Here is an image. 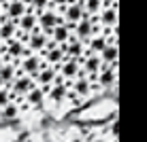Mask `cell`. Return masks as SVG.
Returning a JSON list of instances; mask_svg holds the SVG:
<instances>
[{"label":"cell","instance_id":"cell-1","mask_svg":"<svg viewBox=\"0 0 147 142\" xmlns=\"http://www.w3.org/2000/svg\"><path fill=\"white\" fill-rule=\"evenodd\" d=\"M32 87H34V79H32V77L17 74V77L11 81V85L7 87V89H9V95H11V102H15V100H19V98H24V95H26Z\"/></svg>","mask_w":147,"mask_h":142},{"label":"cell","instance_id":"cell-2","mask_svg":"<svg viewBox=\"0 0 147 142\" xmlns=\"http://www.w3.org/2000/svg\"><path fill=\"white\" fill-rule=\"evenodd\" d=\"M45 66H49L47 62H45L43 57H38L36 53H30L26 55V57L19 62V68H17V74H26V77H36V72L40 68H45Z\"/></svg>","mask_w":147,"mask_h":142},{"label":"cell","instance_id":"cell-3","mask_svg":"<svg viewBox=\"0 0 147 142\" xmlns=\"http://www.w3.org/2000/svg\"><path fill=\"white\" fill-rule=\"evenodd\" d=\"M96 19H98V26L102 30H113L119 26V7H107L102 9L98 15H96Z\"/></svg>","mask_w":147,"mask_h":142},{"label":"cell","instance_id":"cell-4","mask_svg":"<svg viewBox=\"0 0 147 142\" xmlns=\"http://www.w3.org/2000/svg\"><path fill=\"white\" fill-rule=\"evenodd\" d=\"M53 68H55V72H58L60 77L66 81V83H70V81L79 74V64H77V59L66 57V55H64V59H62L60 64H55Z\"/></svg>","mask_w":147,"mask_h":142},{"label":"cell","instance_id":"cell-5","mask_svg":"<svg viewBox=\"0 0 147 142\" xmlns=\"http://www.w3.org/2000/svg\"><path fill=\"white\" fill-rule=\"evenodd\" d=\"M96 85H98L100 89L115 87V85H117V68H111V66L102 64V66H100L98 77H96Z\"/></svg>","mask_w":147,"mask_h":142},{"label":"cell","instance_id":"cell-6","mask_svg":"<svg viewBox=\"0 0 147 142\" xmlns=\"http://www.w3.org/2000/svg\"><path fill=\"white\" fill-rule=\"evenodd\" d=\"M26 11H28V7L22 2V0H9V2L2 7V13L7 15V19H11V21H15V23H17V19L22 17Z\"/></svg>","mask_w":147,"mask_h":142},{"label":"cell","instance_id":"cell-7","mask_svg":"<svg viewBox=\"0 0 147 142\" xmlns=\"http://www.w3.org/2000/svg\"><path fill=\"white\" fill-rule=\"evenodd\" d=\"M100 62L111 66V68H119V47L117 45H107L102 51L98 53Z\"/></svg>","mask_w":147,"mask_h":142},{"label":"cell","instance_id":"cell-8","mask_svg":"<svg viewBox=\"0 0 147 142\" xmlns=\"http://www.w3.org/2000/svg\"><path fill=\"white\" fill-rule=\"evenodd\" d=\"M66 95H68V83H62V85H51L49 91L45 93V98L49 100L51 104H64L66 102Z\"/></svg>","mask_w":147,"mask_h":142},{"label":"cell","instance_id":"cell-9","mask_svg":"<svg viewBox=\"0 0 147 142\" xmlns=\"http://www.w3.org/2000/svg\"><path fill=\"white\" fill-rule=\"evenodd\" d=\"M47 40L49 38L40 32V28H34L32 32H30V38H28V43H26V47H28L30 53H38V51H43V47L47 45Z\"/></svg>","mask_w":147,"mask_h":142},{"label":"cell","instance_id":"cell-10","mask_svg":"<svg viewBox=\"0 0 147 142\" xmlns=\"http://www.w3.org/2000/svg\"><path fill=\"white\" fill-rule=\"evenodd\" d=\"M55 74H58V72H55L53 66H45V68H40L38 72H36V77H34V85H36V87H40V89L51 87Z\"/></svg>","mask_w":147,"mask_h":142},{"label":"cell","instance_id":"cell-11","mask_svg":"<svg viewBox=\"0 0 147 142\" xmlns=\"http://www.w3.org/2000/svg\"><path fill=\"white\" fill-rule=\"evenodd\" d=\"M83 15H85L83 4H81V0H77V2H73V4H66V11H64L62 19L66 23H77V21L83 19Z\"/></svg>","mask_w":147,"mask_h":142},{"label":"cell","instance_id":"cell-12","mask_svg":"<svg viewBox=\"0 0 147 142\" xmlns=\"http://www.w3.org/2000/svg\"><path fill=\"white\" fill-rule=\"evenodd\" d=\"M15 26H17V30H22V32H32L34 28H38V21H36V13L32 11V9L28 7V11L22 15V17L17 19V23H15Z\"/></svg>","mask_w":147,"mask_h":142},{"label":"cell","instance_id":"cell-13","mask_svg":"<svg viewBox=\"0 0 147 142\" xmlns=\"http://www.w3.org/2000/svg\"><path fill=\"white\" fill-rule=\"evenodd\" d=\"M24 102L28 104V108H40V106H43V102H45V93H43V89L34 85V87L30 89L26 95H24Z\"/></svg>","mask_w":147,"mask_h":142},{"label":"cell","instance_id":"cell-14","mask_svg":"<svg viewBox=\"0 0 147 142\" xmlns=\"http://www.w3.org/2000/svg\"><path fill=\"white\" fill-rule=\"evenodd\" d=\"M19 113H22V110H19L17 102H9L7 106H2V108H0V117H2V119H7V121L17 119V117H19Z\"/></svg>","mask_w":147,"mask_h":142},{"label":"cell","instance_id":"cell-15","mask_svg":"<svg viewBox=\"0 0 147 142\" xmlns=\"http://www.w3.org/2000/svg\"><path fill=\"white\" fill-rule=\"evenodd\" d=\"M43 59H45L49 66H55V64H60V62L64 59V53L60 51V47H55V49H49V51L43 55Z\"/></svg>","mask_w":147,"mask_h":142},{"label":"cell","instance_id":"cell-16","mask_svg":"<svg viewBox=\"0 0 147 142\" xmlns=\"http://www.w3.org/2000/svg\"><path fill=\"white\" fill-rule=\"evenodd\" d=\"M30 9L34 13H40L45 9H49V0H30Z\"/></svg>","mask_w":147,"mask_h":142},{"label":"cell","instance_id":"cell-17","mask_svg":"<svg viewBox=\"0 0 147 142\" xmlns=\"http://www.w3.org/2000/svg\"><path fill=\"white\" fill-rule=\"evenodd\" d=\"M9 102H11V95H9V89H7V87H0V108H2V106H7Z\"/></svg>","mask_w":147,"mask_h":142},{"label":"cell","instance_id":"cell-18","mask_svg":"<svg viewBox=\"0 0 147 142\" xmlns=\"http://www.w3.org/2000/svg\"><path fill=\"white\" fill-rule=\"evenodd\" d=\"M92 142H109V138H105V136H98V138H94Z\"/></svg>","mask_w":147,"mask_h":142},{"label":"cell","instance_id":"cell-19","mask_svg":"<svg viewBox=\"0 0 147 142\" xmlns=\"http://www.w3.org/2000/svg\"><path fill=\"white\" fill-rule=\"evenodd\" d=\"M2 21H7V15H4L2 9H0V23H2Z\"/></svg>","mask_w":147,"mask_h":142},{"label":"cell","instance_id":"cell-20","mask_svg":"<svg viewBox=\"0 0 147 142\" xmlns=\"http://www.w3.org/2000/svg\"><path fill=\"white\" fill-rule=\"evenodd\" d=\"M43 142H60V140H55V138H43Z\"/></svg>","mask_w":147,"mask_h":142},{"label":"cell","instance_id":"cell-21","mask_svg":"<svg viewBox=\"0 0 147 142\" xmlns=\"http://www.w3.org/2000/svg\"><path fill=\"white\" fill-rule=\"evenodd\" d=\"M7 2H9V0H0V9H2L4 4H7Z\"/></svg>","mask_w":147,"mask_h":142},{"label":"cell","instance_id":"cell-22","mask_svg":"<svg viewBox=\"0 0 147 142\" xmlns=\"http://www.w3.org/2000/svg\"><path fill=\"white\" fill-rule=\"evenodd\" d=\"M73 142H88V140H83V138H75Z\"/></svg>","mask_w":147,"mask_h":142},{"label":"cell","instance_id":"cell-23","mask_svg":"<svg viewBox=\"0 0 147 142\" xmlns=\"http://www.w3.org/2000/svg\"><path fill=\"white\" fill-rule=\"evenodd\" d=\"M4 64V59H2V53H0V66H2Z\"/></svg>","mask_w":147,"mask_h":142}]
</instances>
